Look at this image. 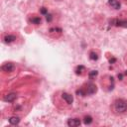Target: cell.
<instances>
[{"mask_svg": "<svg viewBox=\"0 0 127 127\" xmlns=\"http://www.w3.org/2000/svg\"><path fill=\"white\" fill-rule=\"evenodd\" d=\"M113 111L116 114H123L127 112V101L122 98H118L113 102Z\"/></svg>", "mask_w": 127, "mask_h": 127, "instance_id": "1", "label": "cell"}, {"mask_svg": "<svg viewBox=\"0 0 127 127\" xmlns=\"http://www.w3.org/2000/svg\"><path fill=\"white\" fill-rule=\"evenodd\" d=\"M1 69L3 72H12L15 69V65L12 63H5L4 64H2Z\"/></svg>", "mask_w": 127, "mask_h": 127, "instance_id": "2", "label": "cell"}, {"mask_svg": "<svg viewBox=\"0 0 127 127\" xmlns=\"http://www.w3.org/2000/svg\"><path fill=\"white\" fill-rule=\"evenodd\" d=\"M84 90H85V94L87 95H91V94H93V93H95L96 92V90H97V87H96V85L95 84H93V83H87V85H86V87L84 88Z\"/></svg>", "mask_w": 127, "mask_h": 127, "instance_id": "3", "label": "cell"}, {"mask_svg": "<svg viewBox=\"0 0 127 127\" xmlns=\"http://www.w3.org/2000/svg\"><path fill=\"white\" fill-rule=\"evenodd\" d=\"M112 24L117 26V27H123L127 28V20H119V19H114L112 20Z\"/></svg>", "mask_w": 127, "mask_h": 127, "instance_id": "4", "label": "cell"}, {"mask_svg": "<svg viewBox=\"0 0 127 127\" xmlns=\"http://www.w3.org/2000/svg\"><path fill=\"white\" fill-rule=\"evenodd\" d=\"M67 125L69 127H76L80 125V120L78 118H70L67 120Z\"/></svg>", "mask_w": 127, "mask_h": 127, "instance_id": "5", "label": "cell"}, {"mask_svg": "<svg viewBox=\"0 0 127 127\" xmlns=\"http://www.w3.org/2000/svg\"><path fill=\"white\" fill-rule=\"evenodd\" d=\"M62 97L65 100V102H66L67 104H71V103L73 102V97H72V95L69 94V93L63 92V93H62Z\"/></svg>", "mask_w": 127, "mask_h": 127, "instance_id": "6", "label": "cell"}, {"mask_svg": "<svg viewBox=\"0 0 127 127\" xmlns=\"http://www.w3.org/2000/svg\"><path fill=\"white\" fill-rule=\"evenodd\" d=\"M16 40V36L15 35H5L4 37H3V42L4 43H6V44H11V43H13L14 41Z\"/></svg>", "mask_w": 127, "mask_h": 127, "instance_id": "7", "label": "cell"}, {"mask_svg": "<svg viewBox=\"0 0 127 127\" xmlns=\"http://www.w3.org/2000/svg\"><path fill=\"white\" fill-rule=\"evenodd\" d=\"M74 71H75V73H76L77 75H83V74L85 73L86 70H85V67H84L83 65L79 64V65H77V66L75 67Z\"/></svg>", "mask_w": 127, "mask_h": 127, "instance_id": "8", "label": "cell"}, {"mask_svg": "<svg viewBox=\"0 0 127 127\" xmlns=\"http://www.w3.org/2000/svg\"><path fill=\"white\" fill-rule=\"evenodd\" d=\"M16 98H17V94L12 92V93L7 94V95L4 97V100H5V101H7V102H13Z\"/></svg>", "mask_w": 127, "mask_h": 127, "instance_id": "9", "label": "cell"}, {"mask_svg": "<svg viewBox=\"0 0 127 127\" xmlns=\"http://www.w3.org/2000/svg\"><path fill=\"white\" fill-rule=\"evenodd\" d=\"M29 22L32 23V24H34V25H39V24H41L42 19H41V17L33 16V17H31V18L29 19Z\"/></svg>", "mask_w": 127, "mask_h": 127, "instance_id": "10", "label": "cell"}, {"mask_svg": "<svg viewBox=\"0 0 127 127\" xmlns=\"http://www.w3.org/2000/svg\"><path fill=\"white\" fill-rule=\"evenodd\" d=\"M108 4L114 9H119L120 8V3H119L118 0H108Z\"/></svg>", "mask_w": 127, "mask_h": 127, "instance_id": "11", "label": "cell"}, {"mask_svg": "<svg viewBox=\"0 0 127 127\" xmlns=\"http://www.w3.org/2000/svg\"><path fill=\"white\" fill-rule=\"evenodd\" d=\"M9 122H10V124H12V125H17V124L20 122V118H19L18 116H12V117L9 118Z\"/></svg>", "mask_w": 127, "mask_h": 127, "instance_id": "12", "label": "cell"}, {"mask_svg": "<svg viewBox=\"0 0 127 127\" xmlns=\"http://www.w3.org/2000/svg\"><path fill=\"white\" fill-rule=\"evenodd\" d=\"M91 122H92V117H91V116H89V115H85V116L83 117V123H84L85 125L90 124Z\"/></svg>", "mask_w": 127, "mask_h": 127, "instance_id": "13", "label": "cell"}, {"mask_svg": "<svg viewBox=\"0 0 127 127\" xmlns=\"http://www.w3.org/2000/svg\"><path fill=\"white\" fill-rule=\"evenodd\" d=\"M89 59L92 60V61H96V60H98V55H97V53H95L94 51L90 52V53H89Z\"/></svg>", "mask_w": 127, "mask_h": 127, "instance_id": "14", "label": "cell"}, {"mask_svg": "<svg viewBox=\"0 0 127 127\" xmlns=\"http://www.w3.org/2000/svg\"><path fill=\"white\" fill-rule=\"evenodd\" d=\"M76 94H77L78 96H84V95H86V94H85V90H84L83 87L77 89V90H76Z\"/></svg>", "mask_w": 127, "mask_h": 127, "instance_id": "15", "label": "cell"}, {"mask_svg": "<svg viewBox=\"0 0 127 127\" xmlns=\"http://www.w3.org/2000/svg\"><path fill=\"white\" fill-rule=\"evenodd\" d=\"M97 70H91V71H89L88 72V76H89V78L90 79H92V78H94L96 75H97Z\"/></svg>", "mask_w": 127, "mask_h": 127, "instance_id": "16", "label": "cell"}, {"mask_svg": "<svg viewBox=\"0 0 127 127\" xmlns=\"http://www.w3.org/2000/svg\"><path fill=\"white\" fill-rule=\"evenodd\" d=\"M40 13L43 14V15H47V14H48V10H47L45 7H42L41 10H40Z\"/></svg>", "mask_w": 127, "mask_h": 127, "instance_id": "17", "label": "cell"}, {"mask_svg": "<svg viewBox=\"0 0 127 127\" xmlns=\"http://www.w3.org/2000/svg\"><path fill=\"white\" fill-rule=\"evenodd\" d=\"M46 19H47L48 22H51V21L53 20V16H52V14H49V13H48V14L46 15Z\"/></svg>", "mask_w": 127, "mask_h": 127, "instance_id": "18", "label": "cell"}, {"mask_svg": "<svg viewBox=\"0 0 127 127\" xmlns=\"http://www.w3.org/2000/svg\"><path fill=\"white\" fill-rule=\"evenodd\" d=\"M116 62V59H114V58H112V59H110L109 60V63L111 64V63H115Z\"/></svg>", "mask_w": 127, "mask_h": 127, "instance_id": "19", "label": "cell"}, {"mask_svg": "<svg viewBox=\"0 0 127 127\" xmlns=\"http://www.w3.org/2000/svg\"><path fill=\"white\" fill-rule=\"evenodd\" d=\"M118 78H119L120 80H122V78H123V75H122V73H119V74H118Z\"/></svg>", "mask_w": 127, "mask_h": 127, "instance_id": "20", "label": "cell"}, {"mask_svg": "<svg viewBox=\"0 0 127 127\" xmlns=\"http://www.w3.org/2000/svg\"><path fill=\"white\" fill-rule=\"evenodd\" d=\"M125 74H126V75H127V70H126V72H125Z\"/></svg>", "mask_w": 127, "mask_h": 127, "instance_id": "21", "label": "cell"}]
</instances>
